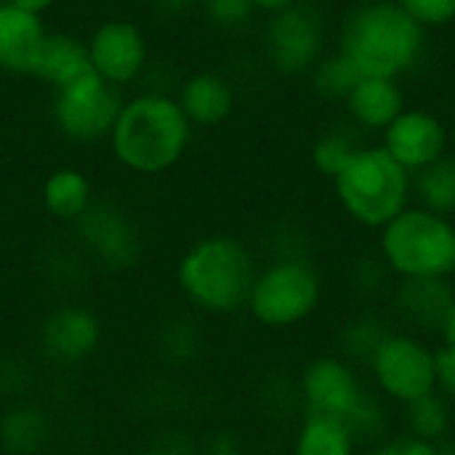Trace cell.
I'll list each match as a JSON object with an SVG mask.
<instances>
[{"instance_id":"1","label":"cell","mask_w":455,"mask_h":455,"mask_svg":"<svg viewBox=\"0 0 455 455\" xmlns=\"http://www.w3.org/2000/svg\"><path fill=\"white\" fill-rule=\"evenodd\" d=\"M192 139L195 128L176 96L160 88H144L123 99L107 144L123 171L155 179L171 173L187 157Z\"/></svg>"},{"instance_id":"2","label":"cell","mask_w":455,"mask_h":455,"mask_svg":"<svg viewBox=\"0 0 455 455\" xmlns=\"http://www.w3.org/2000/svg\"><path fill=\"white\" fill-rule=\"evenodd\" d=\"M333 48L360 75L400 80L421 67L429 32L397 0H360L344 13Z\"/></svg>"},{"instance_id":"3","label":"cell","mask_w":455,"mask_h":455,"mask_svg":"<svg viewBox=\"0 0 455 455\" xmlns=\"http://www.w3.org/2000/svg\"><path fill=\"white\" fill-rule=\"evenodd\" d=\"M256 275L259 261L251 245L224 232L195 240L176 264V285L184 301L213 317L243 312Z\"/></svg>"},{"instance_id":"4","label":"cell","mask_w":455,"mask_h":455,"mask_svg":"<svg viewBox=\"0 0 455 455\" xmlns=\"http://www.w3.org/2000/svg\"><path fill=\"white\" fill-rule=\"evenodd\" d=\"M331 184L344 216L373 232L413 203V176L379 141H365Z\"/></svg>"},{"instance_id":"5","label":"cell","mask_w":455,"mask_h":455,"mask_svg":"<svg viewBox=\"0 0 455 455\" xmlns=\"http://www.w3.org/2000/svg\"><path fill=\"white\" fill-rule=\"evenodd\" d=\"M376 256L395 280L453 277L455 221L411 203L379 229Z\"/></svg>"},{"instance_id":"6","label":"cell","mask_w":455,"mask_h":455,"mask_svg":"<svg viewBox=\"0 0 455 455\" xmlns=\"http://www.w3.org/2000/svg\"><path fill=\"white\" fill-rule=\"evenodd\" d=\"M323 275L309 256H277L259 267L245 312L267 331H291L323 304Z\"/></svg>"},{"instance_id":"7","label":"cell","mask_w":455,"mask_h":455,"mask_svg":"<svg viewBox=\"0 0 455 455\" xmlns=\"http://www.w3.org/2000/svg\"><path fill=\"white\" fill-rule=\"evenodd\" d=\"M365 368L376 392L400 408L437 392V347L411 331L392 328Z\"/></svg>"},{"instance_id":"8","label":"cell","mask_w":455,"mask_h":455,"mask_svg":"<svg viewBox=\"0 0 455 455\" xmlns=\"http://www.w3.org/2000/svg\"><path fill=\"white\" fill-rule=\"evenodd\" d=\"M261 51L267 64L283 77H307L328 51V19L315 0L267 16L261 27Z\"/></svg>"},{"instance_id":"9","label":"cell","mask_w":455,"mask_h":455,"mask_svg":"<svg viewBox=\"0 0 455 455\" xmlns=\"http://www.w3.org/2000/svg\"><path fill=\"white\" fill-rule=\"evenodd\" d=\"M72 237L91 264L115 275L136 269L144 259L141 227L128 208L115 200L96 197L91 208L72 224Z\"/></svg>"},{"instance_id":"10","label":"cell","mask_w":455,"mask_h":455,"mask_svg":"<svg viewBox=\"0 0 455 455\" xmlns=\"http://www.w3.org/2000/svg\"><path fill=\"white\" fill-rule=\"evenodd\" d=\"M123 91L88 72L75 83L53 91L51 117L56 131L80 147H93L109 139L117 112L123 107Z\"/></svg>"},{"instance_id":"11","label":"cell","mask_w":455,"mask_h":455,"mask_svg":"<svg viewBox=\"0 0 455 455\" xmlns=\"http://www.w3.org/2000/svg\"><path fill=\"white\" fill-rule=\"evenodd\" d=\"M91 72L117 91L133 88L152 67L149 37L128 16H109L99 21L85 37Z\"/></svg>"},{"instance_id":"12","label":"cell","mask_w":455,"mask_h":455,"mask_svg":"<svg viewBox=\"0 0 455 455\" xmlns=\"http://www.w3.org/2000/svg\"><path fill=\"white\" fill-rule=\"evenodd\" d=\"M304 416H325L349 424L371 397L357 368L341 355H320L309 360L296 384Z\"/></svg>"},{"instance_id":"13","label":"cell","mask_w":455,"mask_h":455,"mask_svg":"<svg viewBox=\"0 0 455 455\" xmlns=\"http://www.w3.org/2000/svg\"><path fill=\"white\" fill-rule=\"evenodd\" d=\"M379 144L413 176L451 152V125L427 107H405L381 131Z\"/></svg>"},{"instance_id":"14","label":"cell","mask_w":455,"mask_h":455,"mask_svg":"<svg viewBox=\"0 0 455 455\" xmlns=\"http://www.w3.org/2000/svg\"><path fill=\"white\" fill-rule=\"evenodd\" d=\"M101 341L104 325L85 304L53 307L37 328V347L43 357L59 368H77L88 363L99 352Z\"/></svg>"},{"instance_id":"15","label":"cell","mask_w":455,"mask_h":455,"mask_svg":"<svg viewBox=\"0 0 455 455\" xmlns=\"http://www.w3.org/2000/svg\"><path fill=\"white\" fill-rule=\"evenodd\" d=\"M453 299L451 277L395 280L389 291V307L397 325L416 336H437Z\"/></svg>"},{"instance_id":"16","label":"cell","mask_w":455,"mask_h":455,"mask_svg":"<svg viewBox=\"0 0 455 455\" xmlns=\"http://www.w3.org/2000/svg\"><path fill=\"white\" fill-rule=\"evenodd\" d=\"M176 101L192 128H219L237 107L235 83L219 69H197L181 77L176 88Z\"/></svg>"},{"instance_id":"17","label":"cell","mask_w":455,"mask_h":455,"mask_svg":"<svg viewBox=\"0 0 455 455\" xmlns=\"http://www.w3.org/2000/svg\"><path fill=\"white\" fill-rule=\"evenodd\" d=\"M43 16H35L13 3L0 5V69L5 75L32 77L40 48L48 37Z\"/></svg>"},{"instance_id":"18","label":"cell","mask_w":455,"mask_h":455,"mask_svg":"<svg viewBox=\"0 0 455 455\" xmlns=\"http://www.w3.org/2000/svg\"><path fill=\"white\" fill-rule=\"evenodd\" d=\"M341 104H344L347 120L363 136L365 133L381 136V131L408 107V99H405L400 80L363 75Z\"/></svg>"},{"instance_id":"19","label":"cell","mask_w":455,"mask_h":455,"mask_svg":"<svg viewBox=\"0 0 455 455\" xmlns=\"http://www.w3.org/2000/svg\"><path fill=\"white\" fill-rule=\"evenodd\" d=\"M96 200L93 181L85 171L75 165H59L53 168L40 187V205L45 216H51L59 224H75Z\"/></svg>"},{"instance_id":"20","label":"cell","mask_w":455,"mask_h":455,"mask_svg":"<svg viewBox=\"0 0 455 455\" xmlns=\"http://www.w3.org/2000/svg\"><path fill=\"white\" fill-rule=\"evenodd\" d=\"M88 72H91V61H88L85 37L72 32H48L40 56L35 61L32 77L43 80L51 91H59Z\"/></svg>"},{"instance_id":"21","label":"cell","mask_w":455,"mask_h":455,"mask_svg":"<svg viewBox=\"0 0 455 455\" xmlns=\"http://www.w3.org/2000/svg\"><path fill=\"white\" fill-rule=\"evenodd\" d=\"M51 437V416L35 403H16L0 416V451L5 455H40Z\"/></svg>"},{"instance_id":"22","label":"cell","mask_w":455,"mask_h":455,"mask_svg":"<svg viewBox=\"0 0 455 455\" xmlns=\"http://www.w3.org/2000/svg\"><path fill=\"white\" fill-rule=\"evenodd\" d=\"M357 440L344 421L304 416L293 435V455H357Z\"/></svg>"},{"instance_id":"23","label":"cell","mask_w":455,"mask_h":455,"mask_svg":"<svg viewBox=\"0 0 455 455\" xmlns=\"http://www.w3.org/2000/svg\"><path fill=\"white\" fill-rule=\"evenodd\" d=\"M413 203L455 221V155L448 152L437 163L413 173Z\"/></svg>"},{"instance_id":"24","label":"cell","mask_w":455,"mask_h":455,"mask_svg":"<svg viewBox=\"0 0 455 455\" xmlns=\"http://www.w3.org/2000/svg\"><path fill=\"white\" fill-rule=\"evenodd\" d=\"M363 133L347 120L325 128L309 147V163L323 179H333L349 160L352 155L363 147Z\"/></svg>"},{"instance_id":"25","label":"cell","mask_w":455,"mask_h":455,"mask_svg":"<svg viewBox=\"0 0 455 455\" xmlns=\"http://www.w3.org/2000/svg\"><path fill=\"white\" fill-rule=\"evenodd\" d=\"M403 421H405V435L429 440V443H445L453 435V413L451 403L435 392L427 395L411 405L403 408Z\"/></svg>"},{"instance_id":"26","label":"cell","mask_w":455,"mask_h":455,"mask_svg":"<svg viewBox=\"0 0 455 455\" xmlns=\"http://www.w3.org/2000/svg\"><path fill=\"white\" fill-rule=\"evenodd\" d=\"M307 77H309V88L323 101H344L363 75L339 48H328Z\"/></svg>"},{"instance_id":"27","label":"cell","mask_w":455,"mask_h":455,"mask_svg":"<svg viewBox=\"0 0 455 455\" xmlns=\"http://www.w3.org/2000/svg\"><path fill=\"white\" fill-rule=\"evenodd\" d=\"M389 331H392V323L376 312H363L352 317L341 328V339H339L341 357L349 360L352 365H368V360L373 357V352L379 349V344L387 339Z\"/></svg>"},{"instance_id":"28","label":"cell","mask_w":455,"mask_h":455,"mask_svg":"<svg viewBox=\"0 0 455 455\" xmlns=\"http://www.w3.org/2000/svg\"><path fill=\"white\" fill-rule=\"evenodd\" d=\"M203 349L200 325L192 317H173L160 328L157 355L168 368H187Z\"/></svg>"},{"instance_id":"29","label":"cell","mask_w":455,"mask_h":455,"mask_svg":"<svg viewBox=\"0 0 455 455\" xmlns=\"http://www.w3.org/2000/svg\"><path fill=\"white\" fill-rule=\"evenodd\" d=\"M203 11L208 21L224 32H240L256 19V8L251 0H211L203 5Z\"/></svg>"},{"instance_id":"30","label":"cell","mask_w":455,"mask_h":455,"mask_svg":"<svg viewBox=\"0 0 455 455\" xmlns=\"http://www.w3.org/2000/svg\"><path fill=\"white\" fill-rule=\"evenodd\" d=\"M427 32L455 24V0H397Z\"/></svg>"},{"instance_id":"31","label":"cell","mask_w":455,"mask_h":455,"mask_svg":"<svg viewBox=\"0 0 455 455\" xmlns=\"http://www.w3.org/2000/svg\"><path fill=\"white\" fill-rule=\"evenodd\" d=\"M144 455H200V448L187 432L168 429V432H163L147 443Z\"/></svg>"},{"instance_id":"32","label":"cell","mask_w":455,"mask_h":455,"mask_svg":"<svg viewBox=\"0 0 455 455\" xmlns=\"http://www.w3.org/2000/svg\"><path fill=\"white\" fill-rule=\"evenodd\" d=\"M437 392L455 403V347H437Z\"/></svg>"},{"instance_id":"33","label":"cell","mask_w":455,"mask_h":455,"mask_svg":"<svg viewBox=\"0 0 455 455\" xmlns=\"http://www.w3.org/2000/svg\"><path fill=\"white\" fill-rule=\"evenodd\" d=\"M200 455H243V443L232 429H216L203 443H197Z\"/></svg>"},{"instance_id":"34","label":"cell","mask_w":455,"mask_h":455,"mask_svg":"<svg viewBox=\"0 0 455 455\" xmlns=\"http://www.w3.org/2000/svg\"><path fill=\"white\" fill-rule=\"evenodd\" d=\"M397 443H400V451H403V455H443V451H440V443L419 440V437H411V435H400V437H397Z\"/></svg>"},{"instance_id":"35","label":"cell","mask_w":455,"mask_h":455,"mask_svg":"<svg viewBox=\"0 0 455 455\" xmlns=\"http://www.w3.org/2000/svg\"><path fill=\"white\" fill-rule=\"evenodd\" d=\"M437 336H440L443 347H455V299L451 309H448V315H445V320H443V325H440V331H437Z\"/></svg>"},{"instance_id":"36","label":"cell","mask_w":455,"mask_h":455,"mask_svg":"<svg viewBox=\"0 0 455 455\" xmlns=\"http://www.w3.org/2000/svg\"><path fill=\"white\" fill-rule=\"evenodd\" d=\"M256 13H264V16H272V13H280L291 5H296L299 0H251Z\"/></svg>"},{"instance_id":"37","label":"cell","mask_w":455,"mask_h":455,"mask_svg":"<svg viewBox=\"0 0 455 455\" xmlns=\"http://www.w3.org/2000/svg\"><path fill=\"white\" fill-rule=\"evenodd\" d=\"M8 3H13V5H19V8H24L29 13H35V16H45L59 0H8Z\"/></svg>"},{"instance_id":"38","label":"cell","mask_w":455,"mask_h":455,"mask_svg":"<svg viewBox=\"0 0 455 455\" xmlns=\"http://www.w3.org/2000/svg\"><path fill=\"white\" fill-rule=\"evenodd\" d=\"M365 455H403V451H400L397 437H387V440H381V443L371 445Z\"/></svg>"},{"instance_id":"39","label":"cell","mask_w":455,"mask_h":455,"mask_svg":"<svg viewBox=\"0 0 455 455\" xmlns=\"http://www.w3.org/2000/svg\"><path fill=\"white\" fill-rule=\"evenodd\" d=\"M160 11H165V13H179V11H184V8H189L192 5V0H152Z\"/></svg>"},{"instance_id":"40","label":"cell","mask_w":455,"mask_h":455,"mask_svg":"<svg viewBox=\"0 0 455 455\" xmlns=\"http://www.w3.org/2000/svg\"><path fill=\"white\" fill-rule=\"evenodd\" d=\"M451 152L455 155V120L451 123Z\"/></svg>"},{"instance_id":"41","label":"cell","mask_w":455,"mask_h":455,"mask_svg":"<svg viewBox=\"0 0 455 455\" xmlns=\"http://www.w3.org/2000/svg\"><path fill=\"white\" fill-rule=\"evenodd\" d=\"M205 3H211V0H192V5H205Z\"/></svg>"},{"instance_id":"42","label":"cell","mask_w":455,"mask_h":455,"mask_svg":"<svg viewBox=\"0 0 455 455\" xmlns=\"http://www.w3.org/2000/svg\"><path fill=\"white\" fill-rule=\"evenodd\" d=\"M3 3H8V0H0V5H3Z\"/></svg>"}]
</instances>
